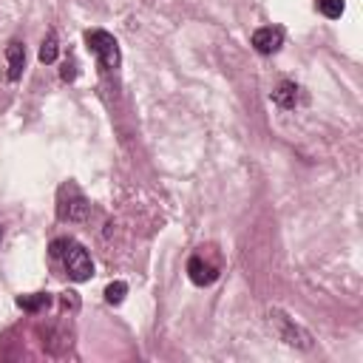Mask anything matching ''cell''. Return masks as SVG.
Masks as SVG:
<instances>
[{
	"label": "cell",
	"mask_w": 363,
	"mask_h": 363,
	"mask_svg": "<svg viewBox=\"0 0 363 363\" xmlns=\"http://www.w3.org/2000/svg\"><path fill=\"white\" fill-rule=\"evenodd\" d=\"M51 255L62 261V269L68 272L71 281H88L94 275V261L88 250L74 238H57L51 244Z\"/></svg>",
	"instance_id": "obj_1"
},
{
	"label": "cell",
	"mask_w": 363,
	"mask_h": 363,
	"mask_svg": "<svg viewBox=\"0 0 363 363\" xmlns=\"http://www.w3.org/2000/svg\"><path fill=\"white\" fill-rule=\"evenodd\" d=\"M85 43H88V51L96 57L102 71H116L119 68L122 54H119V43H116L113 34H108L102 28H91V31H85Z\"/></svg>",
	"instance_id": "obj_2"
},
{
	"label": "cell",
	"mask_w": 363,
	"mask_h": 363,
	"mask_svg": "<svg viewBox=\"0 0 363 363\" xmlns=\"http://www.w3.org/2000/svg\"><path fill=\"white\" fill-rule=\"evenodd\" d=\"M88 213H91V201L82 196V190L74 182L62 184L57 193V216L62 221H85Z\"/></svg>",
	"instance_id": "obj_3"
},
{
	"label": "cell",
	"mask_w": 363,
	"mask_h": 363,
	"mask_svg": "<svg viewBox=\"0 0 363 363\" xmlns=\"http://www.w3.org/2000/svg\"><path fill=\"white\" fill-rule=\"evenodd\" d=\"M272 320L278 323V335H281V340H284V343H289V346H298V349H309V346H312V335H309L303 326L292 323L286 315L275 312V318H272Z\"/></svg>",
	"instance_id": "obj_4"
},
{
	"label": "cell",
	"mask_w": 363,
	"mask_h": 363,
	"mask_svg": "<svg viewBox=\"0 0 363 363\" xmlns=\"http://www.w3.org/2000/svg\"><path fill=\"white\" fill-rule=\"evenodd\" d=\"M252 45L258 54H275L284 45V28L278 26H264L252 31Z\"/></svg>",
	"instance_id": "obj_5"
},
{
	"label": "cell",
	"mask_w": 363,
	"mask_h": 363,
	"mask_svg": "<svg viewBox=\"0 0 363 363\" xmlns=\"http://www.w3.org/2000/svg\"><path fill=\"white\" fill-rule=\"evenodd\" d=\"M187 275H190V281H193L196 286H210V284L218 278V264H210V261H204L201 255H193V258L187 261Z\"/></svg>",
	"instance_id": "obj_6"
},
{
	"label": "cell",
	"mask_w": 363,
	"mask_h": 363,
	"mask_svg": "<svg viewBox=\"0 0 363 363\" xmlns=\"http://www.w3.org/2000/svg\"><path fill=\"white\" fill-rule=\"evenodd\" d=\"M6 60H9V79L14 82V79H20V74H23V68H26V45L23 43H9V48H6Z\"/></svg>",
	"instance_id": "obj_7"
},
{
	"label": "cell",
	"mask_w": 363,
	"mask_h": 363,
	"mask_svg": "<svg viewBox=\"0 0 363 363\" xmlns=\"http://www.w3.org/2000/svg\"><path fill=\"white\" fill-rule=\"evenodd\" d=\"M272 102L278 105V108H295L298 105V85L295 82H281L275 91H272Z\"/></svg>",
	"instance_id": "obj_8"
},
{
	"label": "cell",
	"mask_w": 363,
	"mask_h": 363,
	"mask_svg": "<svg viewBox=\"0 0 363 363\" xmlns=\"http://www.w3.org/2000/svg\"><path fill=\"white\" fill-rule=\"evenodd\" d=\"M48 303H51V295L48 292H31V295H20L17 298V306L26 309V312H31V315L48 309Z\"/></svg>",
	"instance_id": "obj_9"
},
{
	"label": "cell",
	"mask_w": 363,
	"mask_h": 363,
	"mask_svg": "<svg viewBox=\"0 0 363 363\" xmlns=\"http://www.w3.org/2000/svg\"><path fill=\"white\" fill-rule=\"evenodd\" d=\"M57 51H60V45H57V34L48 31V37H45L43 45H40V62H54V60H57Z\"/></svg>",
	"instance_id": "obj_10"
},
{
	"label": "cell",
	"mask_w": 363,
	"mask_h": 363,
	"mask_svg": "<svg viewBox=\"0 0 363 363\" xmlns=\"http://www.w3.org/2000/svg\"><path fill=\"white\" fill-rule=\"evenodd\" d=\"M318 11L329 20H337L343 14V0H318Z\"/></svg>",
	"instance_id": "obj_11"
},
{
	"label": "cell",
	"mask_w": 363,
	"mask_h": 363,
	"mask_svg": "<svg viewBox=\"0 0 363 363\" xmlns=\"http://www.w3.org/2000/svg\"><path fill=\"white\" fill-rule=\"evenodd\" d=\"M125 292H128V284H125V281H113V284H108V289H105V301H108V303H122Z\"/></svg>",
	"instance_id": "obj_12"
},
{
	"label": "cell",
	"mask_w": 363,
	"mask_h": 363,
	"mask_svg": "<svg viewBox=\"0 0 363 363\" xmlns=\"http://www.w3.org/2000/svg\"><path fill=\"white\" fill-rule=\"evenodd\" d=\"M74 68H77V62H74V60H71V62H65V68H62V79H74V77H77V71H74Z\"/></svg>",
	"instance_id": "obj_13"
},
{
	"label": "cell",
	"mask_w": 363,
	"mask_h": 363,
	"mask_svg": "<svg viewBox=\"0 0 363 363\" xmlns=\"http://www.w3.org/2000/svg\"><path fill=\"white\" fill-rule=\"evenodd\" d=\"M0 238H3V227H0Z\"/></svg>",
	"instance_id": "obj_14"
}]
</instances>
